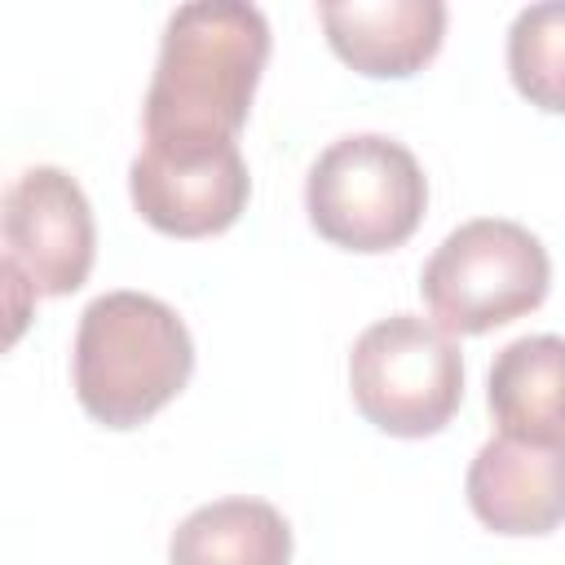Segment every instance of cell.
<instances>
[{
	"label": "cell",
	"mask_w": 565,
	"mask_h": 565,
	"mask_svg": "<svg viewBox=\"0 0 565 565\" xmlns=\"http://www.w3.org/2000/svg\"><path fill=\"white\" fill-rule=\"evenodd\" d=\"M428 207V181L419 159L384 137L353 132L331 141L305 177L309 225L344 252H393L402 247Z\"/></svg>",
	"instance_id": "3"
},
{
	"label": "cell",
	"mask_w": 565,
	"mask_h": 565,
	"mask_svg": "<svg viewBox=\"0 0 565 565\" xmlns=\"http://www.w3.org/2000/svg\"><path fill=\"white\" fill-rule=\"evenodd\" d=\"M486 406L499 437L565 446V335H521L503 344L486 375Z\"/></svg>",
	"instance_id": "10"
},
{
	"label": "cell",
	"mask_w": 565,
	"mask_h": 565,
	"mask_svg": "<svg viewBox=\"0 0 565 565\" xmlns=\"http://www.w3.org/2000/svg\"><path fill=\"white\" fill-rule=\"evenodd\" d=\"M349 393L366 424L388 437H433L463 402V358L455 335L419 313L371 322L349 353Z\"/></svg>",
	"instance_id": "5"
},
{
	"label": "cell",
	"mask_w": 565,
	"mask_h": 565,
	"mask_svg": "<svg viewBox=\"0 0 565 565\" xmlns=\"http://www.w3.org/2000/svg\"><path fill=\"white\" fill-rule=\"evenodd\" d=\"M194 371V340L177 309L146 291H106L79 313L71 375L79 406L106 428L159 415Z\"/></svg>",
	"instance_id": "2"
},
{
	"label": "cell",
	"mask_w": 565,
	"mask_h": 565,
	"mask_svg": "<svg viewBox=\"0 0 565 565\" xmlns=\"http://www.w3.org/2000/svg\"><path fill=\"white\" fill-rule=\"evenodd\" d=\"M128 194L150 230L168 238H212L243 216L252 177L238 146L207 159H163L141 150L128 168Z\"/></svg>",
	"instance_id": "7"
},
{
	"label": "cell",
	"mask_w": 565,
	"mask_h": 565,
	"mask_svg": "<svg viewBox=\"0 0 565 565\" xmlns=\"http://www.w3.org/2000/svg\"><path fill=\"white\" fill-rule=\"evenodd\" d=\"M4 260L0 269L18 274L35 296H71L88 282L97 256L93 207L79 181L53 163L26 168L0 203Z\"/></svg>",
	"instance_id": "6"
},
{
	"label": "cell",
	"mask_w": 565,
	"mask_h": 565,
	"mask_svg": "<svg viewBox=\"0 0 565 565\" xmlns=\"http://www.w3.org/2000/svg\"><path fill=\"white\" fill-rule=\"evenodd\" d=\"M547 247L516 221L477 216L441 238L419 274V296L446 335H486L543 305Z\"/></svg>",
	"instance_id": "4"
},
{
	"label": "cell",
	"mask_w": 565,
	"mask_h": 565,
	"mask_svg": "<svg viewBox=\"0 0 565 565\" xmlns=\"http://www.w3.org/2000/svg\"><path fill=\"white\" fill-rule=\"evenodd\" d=\"M269 62V22L256 4L194 0L172 9L159 62L146 88V146L163 159H207L238 146L260 71Z\"/></svg>",
	"instance_id": "1"
},
{
	"label": "cell",
	"mask_w": 565,
	"mask_h": 565,
	"mask_svg": "<svg viewBox=\"0 0 565 565\" xmlns=\"http://www.w3.org/2000/svg\"><path fill=\"white\" fill-rule=\"evenodd\" d=\"M318 18L335 57L371 79H406L424 71L446 35L441 0H344L318 4Z\"/></svg>",
	"instance_id": "9"
},
{
	"label": "cell",
	"mask_w": 565,
	"mask_h": 565,
	"mask_svg": "<svg viewBox=\"0 0 565 565\" xmlns=\"http://www.w3.org/2000/svg\"><path fill=\"white\" fill-rule=\"evenodd\" d=\"M168 565H291V525L265 499H216L172 530Z\"/></svg>",
	"instance_id": "11"
},
{
	"label": "cell",
	"mask_w": 565,
	"mask_h": 565,
	"mask_svg": "<svg viewBox=\"0 0 565 565\" xmlns=\"http://www.w3.org/2000/svg\"><path fill=\"white\" fill-rule=\"evenodd\" d=\"M468 508L503 539H534L565 525V446L490 437L468 463Z\"/></svg>",
	"instance_id": "8"
}]
</instances>
